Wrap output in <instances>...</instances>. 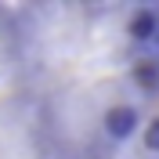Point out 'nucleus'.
Masks as SVG:
<instances>
[{
	"label": "nucleus",
	"mask_w": 159,
	"mask_h": 159,
	"mask_svg": "<svg viewBox=\"0 0 159 159\" xmlns=\"http://www.w3.org/2000/svg\"><path fill=\"white\" fill-rule=\"evenodd\" d=\"M156 29H159V18H156V11H148V7H141L130 18V36H138V40H152Z\"/></svg>",
	"instance_id": "obj_2"
},
{
	"label": "nucleus",
	"mask_w": 159,
	"mask_h": 159,
	"mask_svg": "<svg viewBox=\"0 0 159 159\" xmlns=\"http://www.w3.org/2000/svg\"><path fill=\"white\" fill-rule=\"evenodd\" d=\"M105 130H109V138L116 141H127L134 130H138V109H130V105H119L105 116Z\"/></svg>",
	"instance_id": "obj_1"
},
{
	"label": "nucleus",
	"mask_w": 159,
	"mask_h": 159,
	"mask_svg": "<svg viewBox=\"0 0 159 159\" xmlns=\"http://www.w3.org/2000/svg\"><path fill=\"white\" fill-rule=\"evenodd\" d=\"M145 145H148L152 152H159V119H156V123H152L148 130H145Z\"/></svg>",
	"instance_id": "obj_3"
}]
</instances>
